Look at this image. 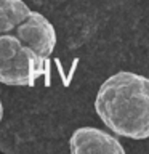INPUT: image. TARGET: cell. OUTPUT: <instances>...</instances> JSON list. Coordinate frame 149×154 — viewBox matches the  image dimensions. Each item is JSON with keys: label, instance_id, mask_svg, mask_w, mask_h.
Wrapping results in <instances>:
<instances>
[{"label": "cell", "instance_id": "6da1fadb", "mask_svg": "<svg viewBox=\"0 0 149 154\" xmlns=\"http://www.w3.org/2000/svg\"><path fill=\"white\" fill-rule=\"evenodd\" d=\"M95 111L119 137L149 138V79L130 71L112 74L96 93Z\"/></svg>", "mask_w": 149, "mask_h": 154}, {"label": "cell", "instance_id": "7a4b0ae2", "mask_svg": "<svg viewBox=\"0 0 149 154\" xmlns=\"http://www.w3.org/2000/svg\"><path fill=\"white\" fill-rule=\"evenodd\" d=\"M45 61L14 32L0 34V84L32 87L45 72Z\"/></svg>", "mask_w": 149, "mask_h": 154}, {"label": "cell", "instance_id": "3957f363", "mask_svg": "<svg viewBox=\"0 0 149 154\" xmlns=\"http://www.w3.org/2000/svg\"><path fill=\"white\" fill-rule=\"evenodd\" d=\"M14 34L24 45L31 47L43 60H48L51 56L58 42L55 26L42 13L32 10L27 18L14 29Z\"/></svg>", "mask_w": 149, "mask_h": 154}, {"label": "cell", "instance_id": "277c9868", "mask_svg": "<svg viewBox=\"0 0 149 154\" xmlns=\"http://www.w3.org/2000/svg\"><path fill=\"white\" fill-rule=\"evenodd\" d=\"M69 148L74 154L104 152V154H123L125 148L119 138L112 133L96 127H80L74 130L69 138Z\"/></svg>", "mask_w": 149, "mask_h": 154}, {"label": "cell", "instance_id": "5b68a950", "mask_svg": "<svg viewBox=\"0 0 149 154\" xmlns=\"http://www.w3.org/2000/svg\"><path fill=\"white\" fill-rule=\"evenodd\" d=\"M29 13L31 8L23 0H0V34L14 32Z\"/></svg>", "mask_w": 149, "mask_h": 154}, {"label": "cell", "instance_id": "8992f818", "mask_svg": "<svg viewBox=\"0 0 149 154\" xmlns=\"http://www.w3.org/2000/svg\"><path fill=\"white\" fill-rule=\"evenodd\" d=\"M3 119V104H2V100H0V122Z\"/></svg>", "mask_w": 149, "mask_h": 154}]
</instances>
